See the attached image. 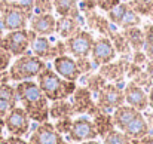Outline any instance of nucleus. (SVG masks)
<instances>
[{
  "mask_svg": "<svg viewBox=\"0 0 153 144\" xmlns=\"http://www.w3.org/2000/svg\"><path fill=\"white\" fill-rule=\"evenodd\" d=\"M16 98L21 107L27 111L30 120L43 123L49 120V99L42 92L40 86L34 80H22L15 85Z\"/></svg>",
  "mask_w": 153,
  "mask_h": 144,
  "instance_id": "nucleus-1",
  "label": "nucleus"
},
{
  "mask_svg": "<svg viewBox=\"0 0 153 144\" xmlns=\"http://www.w3.org/2000/svg\"><path fill=\"white\" fill-rule=\"evenodd\" d=\"M113 122L114 128L125 132L126 135L140 140L149 134V125L143 113L131 105H120L116 110H113Z\"/></svg>",
  "mask_w": 153,
  "mask_h": 144,
  "instance_id": "nucleus-2",
  "label": "nucleus"
},
{
  "mask_svg": "<svg viewBox=\"0 0 153 144\" xmlns=\"http://www.w3.org/2000/svg\"><path fill=\"white\" fill-rule=\"evenodd\" d=\"M37 85L40 86L42 92L46 95L49 101H56V99H67L71 94L76 91V82H70L62 79L53 68L48 67L40 71L37 76Z\"/></svg>",
  "mask_w": 153,
  "mask_h": 144,
  "instance_id": "nucleus-3",
  "label": "nucleus"
},
{
  "mask_svg": "<svg viewBox=\"0 0 153 144\" xmlns=\"http://www.w3.org/2000/svg\"><path fill=\"white\" fill-rule=\"evenodd\" d=\"M45 68H46V61L27 52L21 56H16V59L10 64L7 73L12 82H22V80H33Z\"/></svg>",
  "mask_w": 153,
  "mask_h": 144,
  "instance_id": "nucleus-4",
  "label": "nucleus"
},
{
  "mask_svg": "<svg viewBox=\"0 0 153 144\" xmlns=\"http://www.w3.org/2000/svg\"><path fill=\"white\" fill-rule=\"evenodd\" d=\"M30 15L19 9L13 0H0V24L6 31L27 28Z\"/></svg>",
  "mask_w": 153,
  "mask_h": 144,
  "instance_id": "nucleus-5",
  "label": "nucleus"
},
{
  "mask_svg": "<svg viewBox=\"0 0 153 144\" xmlns=\"http://www.w3.org/2000/svg\"><path fill=\"white\" fill-rule=\"evenodd\" d=\"M36 33L33 30H15V31H7L1 40H0V48L6 49L12 53V56H21L24 53H27V50L30 49L31 42L36 39Z\"/></svg>",
  "mask_w": 153,
  "mask_h": 144,
  "instance_id": "nucleus-6",
  "label": "nucleus"
},
{
  "mask_svg": "<svg viewBox=\"0 0 153 144\" xmlns=\"http://www.w3.org/2000/svg\"><path fill=\"white\" fill-rule=\"evenodd\" d=\"M31 53L39 56L43 61H49L56 56L65 55L67 53V46L62 39H55L51 40V36H36V39L30 45Z\"/></svg>",
  "mask_w": 153,
  "mask_h": 144,
  "instance_id": "nucleus-7",
  "label": "nucleus"
},
{
  "mask_svg": "<svg viewBox=\"0 0 153 144\" xmlns=\"http://www.w3.org/2000/svg\"><path fill=\"white\" fill-rule=\"evenodd\" d=\"M107 19L119 27V28H129V27H138L141 24V16L128 4L120 1L117 6H114L111 10L107 12Z\"/></svg>",
  "mask_w": 153,
  "mask_h": 144,
  "instance_id": "nucleus-8",
  "label": "nucleus"
},
{
  "mask_svg": "<svg viewBox=\"0 0 153 144\" xmlns=\"http://www.w3.org/2000/svg\"><path fill=\"white\" fill-rule=\"evenodd\" d=\"M95 104L101 111H111L125 104L123 89L114 83H105L95 96Z\"/></svg>",
  "mask_w": 153,
  "mask_h": 144,
  "instance_id": "nucleus-9",
  "label": "nucleus"
},
{
  "mask_svg": "<svg viewBox=\"0 0 153 144\" xmlns=\"http://www.w3.org/2000/svg\"><path fill=\"white\" fill-rule=\"evenodd\" d=\"M4 128L10 135L25 137L30 132V117L21 105H15L4 116Z\"/></svg>",
  "mask_w": 153,
  "mask_h": 144,
  "instance_id": "nucleus-10",
  "label": "nucleus"
},
{
  "mask_svg": "<svg viewBox=\"0 0 153 144\" xmlns=\"http://www.w3.org/2000/svg\"><path fill=\"white\" fill-rule=\"evenodd\" d=\"M97 137L98 134L92 123V119H89V116H85V114L73 119L71 128L67 134V140L70 143H82L88 140H95Z\"/></svg>",
  "mask_w": 153,
  "mask_h": 144,
  "instance_id": "nucleus-11",
  "label": "nucleus"
},
{
  "mask_svg": "<svg viewBox=\"0 0 153 144\" xmlns=\"http://www.w3.org/2000/svg\"><path fill=\"white\" fill-rule=\"evenodd\" d=\"M70 102L74 111V116H94L95 113L100 111V108L95 104V99L91 94V91L86 86H80L76 88V91L70 96Z\"/></svg>",
  "mask_w": 153,
  "mask_h": 144,
  "instance_id": "nucleus-12",
  "label": "nucleus"
},
{
  "mask_svg": "<svg viewBox=\"0 0 153 144\" xmlns=\"http://www.w3.org/2000/svg\"><path fill=\"white\" fill-rule=\"evenodd\" d=\"M67 52L74 58H88L91 55V49L94 43V37L86 30H79L73 36L67 37L65 40Z\"/></svg>",
  "mask_w": 153,
  "mask_h": 144,
  "instance_id": "nucleus-13",
  "label": "nucleus"
},
{
  "mask_svg": "<svg viewBox=\"0 0 153 144\" xmlns=\"http://www.w3.org/2000/svg\"><path fill=\"white\" fill-rule=\"evenodd\" d=\"M28 144H70L62 138V135L53 128V123L43 122L39 123L33 134L30 135Z\"/></svg>",
  "mask_w": 153,
  "mask_h": 144,
  "instance_id": "nucleus-14",
  "label": "nucleus"
},
{
  "mask_svg": "<svg viewBox=\"0 0 153 144\" xmlns=\"http://www.w3.org/2000/svg\"><path fill=\"white\" fill-rule=\"evenodd\" d=\"M91 61L94 62V65H102L107 62H111L116 58V49L113 46L111 40L105 36H100L97 39H94L92 49H91Z\"/></svg>",
  "mask_w": 153,
  "mask_h": 144,
  "instance_id": "nucleus-15",
  "label": "nucleus"
},
{
  "mask_svg": "<svg viewBox=\"0 0 153 144\" xmlns=\"http://www.w3.org/2000/svg\"><path fill=\"white\" fill-rule=\"evenodd\" d=\"M52 68L65 80H70V82H77L80 79V71H79V67L76 64V59L70 55H61V56H56L52 59Z\"/></svg>",
  "mask_w": 153,
  "mask_h": 144,
  "instance_id": "nucleus-16",
  "label": "nucleus"
},
{
  "mask_svg": "<svg viewBox=\"0 0 153 144\" xmlns=\"http://www.w3.org/2000/svg\"><path fill=\"white\" fill-rule=\"evenodd\" d=\"M123 96H125V102L140 111L147 110L149 107V95L147 91H144L141 86H138L134 82H128L123 88Z\"/></svg>",
  "mask_w": 153,
  "mask_h": 144,
  "instance_id": "nucleus-17",
  "label": "nucleus"
},
{
  "mask_svg": "<svg viewBox=\"0 0 153 144\" xmlns=\"http://www.w3.org/2000/svg\"><path fill=\"white\" fill-rule=\"evenodd\" d=\"M28 25L37 36H53L56 18L52 13H33L28 19Z\"/></svg>",
  "mask_w": 153,
  "mask_h": 144,
  "instance_id": "nucleus-18",
  "label": "nucleus"
},
{
  "mask_svg": "<svg viewBox=\"0 0 153 144\" xmlns=\"http://www.w3.org/2000/svg\"><path fill=\"white\" fill-rule=\"evenodd\" d=\"M126 65L128 62L125 59H120V61H111V62H107V64H102L100 65V74L107 80V82H111L117 86L122 88V82H123V77H125V70H126ZM123 89V88H122Z\"/></svg>",
  "mask_w": 153,
  "mask_h": 144,
  "instance_id": "nucleus-19",
  "label": "nucleus"
},
{
  "mask_svg": "<svg viewBox=\"0 0 153 144\" xmlns=\"http://www.w3.org/2000/svg\"><path fill=\"white\" fill-rule=\"evenodd\" d=\"M85 22V18H74V16H58L56 25H55V33L58 34L59 39L65 40L67 37L73 36L79 30H82V25Z\"/></svg>",
  "mask_w": 153,
  "mask_h": 144,
  "instance_id": "nucleus-20",
  "label": "nucleus"
},
{
  "mask_svg": "<svg viewBox=\"0 0 153 144\" xmlns=\"http://www.w3.org/2000/svg\"><path fill=\"white\" fill-rule=\"evenodd\" d=\"M18 98L15 92V86L7 83H0V117L4 119V116L16 105Z\"/></svg>",
  "mask_w": 153,
  "mask_h": 144,
  "instance_id": "nucleus-21",
  "label": "nucleus"
},
{
  "mask_svg": "<svg viewBox=\"0 0 153 144\" xmlns=\"http://www.w3.org/2000/svg\"><path fill=\"white\" fill-rule=\"evenodd\" d=\"M52 4L58 16H74V18L82 16L77 0H52Z\"/></svg>",
  "mask_w": 153,
  "mask_h": 144,
  "instance_id": "nucleus-22",
  "label": "nucleus"
},
{
  "mask_svg": "<svg viewBox=\"0 0 153 144\" xmlns=\"http://www.w3.org/2000/svg\"><path fill=\"white\" fill-rule=\"evenodd\" d=\"M92 123L97 129L98 137H104L105 134H108L110 131L114 129V122H113V116L108 111H98L92 116Z\"/></svg>",
  "mask_w": 153,
  "mask_h": 144,
  "instance_id": "nucleus-23",
  "label": "nucleus"
},
{
  "mask_svg": "<svg viewBox=\"0 0 153 144\" xmlns=\"http://www.w3.org/2000/svg\"><path fill=\"white\" fill-rule=\"evenodd\" d=\"M74 111L71 107L70 99H56L52 101V104L49 105V117L51 119H64V117H73Z\"/></svg>",
  "mask_w": 153,
  "mask_h": 144,
  "instance_id": "nucleus-24",
  "label": "nucleus"
},
{
  "mask_svg": "<svg viewBox=\"0 0 153 144\" xmlns=\"http://www.w3.org/2000/svg\"><path fill=\"white\" fill-rule=\"evenodd\" d=\"M123 36L129 45V48L134 50H143L144 46V31L140 27H129V28H123Z\"/></svg>",
  "mask_w": 153,
  "mask_h": 144,
  "instance_id": "nucleus-25",
  "label": "nucleus"
},
{
  "mask_svg": "<svg viewBox=\"0 0 153 144\" xmlns=\"http://www.w3.org/2000/svg\"><path fill=\"white\" fill-rule=\"evenodd\" d=\"M102 141L104 144H138V140L126 135L125 132H122L116 128L113 131H110L108 134H105L102 137Z\"/></svg>",
  "mask_w": 153,
  "mask_h": 144,
  "instance_id": "nucleus-26",
  "label": "nucleus"
},
{
  "mask_svg": "<svg viewBox=\"0 0 153 144\" xmlns=\"http://www.w3.org/2000/svg\"><path fill=\"white\" fill-rule=\"evenodd\" d=\"M107 83V80L102 77L100 73H88L86 76V82H85V86L91 91L92 96L95 98L97 94L102 89V86Z\"/></svg>",
  "mask_w": 153,
  "mask_h": 144,
  "instance_id": "nucleus-27",
  "label": "nucleus"
},
{
  "mask_svg": "<svg viewBox=\"0 0 153 144\" xmlns=\"http://www.w3.org/2000/svg\"><path fill=\"white\" fill-rule=\"evenodd\" d=\"M128 4L140 16H150L153 12V0H129Z\"/></svg>",
  "mask_w": 153,
  "mask_h": 144,
  "instance_id": "nucleus-28",
  "label": "nucleus"
},
{
  "mask_svg": "<svg viewBox=\"0 0 153 144\" xmlns=\"http://www.w3.org/2000/svg\"><path fill=\"white\" fill-rule=\"evenodd\" d=\"M143 31H144V46H143V50H144L146 56L149 58V61H153V24H146Z\"/></svg>",
  "mask_w": 153,
  "mask_h": 144,
  "instance_id": "nucleus-29",
  "label": "nucleus"
},
{
  "mask_svg": "<svg viewBox=\"0 0 153 144\" xmlns=\"http://www.w3.org/2000/svg\"><path fill=\"white\" fill-rule=\"evenodd\" d=\"M108 39L111 40L113 46L116 49V53H126V52H129V45H128V42H126L123 33H119V31L116 30Z\"/></svg>",
  "mask_w": 153,
  "mask_h": 144,
  "instance_id": "nucleus-30",
  "label": "nucleus"
},
{
  "mask_svg": "<svg viewBox=\"0 0 153 144\" xmlns=\"http://www.w3.org/2000/svg\"><path fill=\"white\" fill-rule=\"evenodd\" d=\"M131 82L137 83L138 86H141V88H143L144 91H147V92H149V89L153 86V85H152L153 82L150 80V77L147 76L146 70H144V71H143V70H140V71H138V73H137L132 79H131Z\"/></svg>",
  "mask_w": 153,
  "mask_h": 144,
  "instance_id": "nucleus-31",
  "label": "nucleus"
},
{
  "mask_svg": "<svg viewBox=\"0 0 153 144\" xmlns=\"http://www.w3.org/2000/svg\"><path fill=\"white\" fill-rule=\"evenodd\" d=\"M71 122L73 119L71 117H64V119H56L55 123H53V128L61 134V135H67L70 128H71Z\"/></svg>",
  "mask_w": 153,
  "mask_h": 144,
  "instance_id": "nucleus-32",
  "label": "nucleus"
},
{
  "mask_svg": "<svg viewBox=\"0 0 153 144\" xmlns=\"http://www.w3.org/2000/svg\"><path fill=\"white\" fill-rule=\"evenodd\" d=\"M52 0H34V13H52Z\"/></svg>",
  "mask_w": 153,
  "mask_h": 144,
  "instance_id": "nucleus-33",
  "label": "nucleus"
},
{
  "mask_svg": "<svg viewBox=\"0 0 153 144\" xmlns=\"http://www.w3.org/2000/svg\"><path fill=\"white\" fill-rule=\"evenodd\" d=\"M76 64H77L79 71H80V74H82V76H83V74L91 73V71H92V68L95 67V65H94V62H92L91 59H88V58H76Z\"/></svg>",
  "mask_w": 153,
  "mask_h": 144,
  "instance_id": "nucleus-34",
  "label": "nucleus"
},
{
  "mask_svg": "<svg viewBox=\"0 0 153 144\" xmlns=\"http://www.w3.org/2000/svg\"><path fill=\"white\" fill-rule=\"evenodd\" d=\"M12 53L6 49L0 48V71H6V68L10 65L12 62Z\"/></svg>",
  "mask_w": 153,
  "mask_h": 144,
  "instance_id": "nucleus-35",
  "label": "nucleus"
},
{
  "mask_svg": "<svg viewBox=\"0 0 153 144\" xmlns=\"http://www.w3.org/2000/svg\"><path fill=\"white\" fill-rule=\"evenodd\" d=\"M13 3L19 9H22L25 13H28L30 16L33 15V12H34V0H13Z\"/></svg>",
  "mask_w": 153,
  "mask_h": 144,
  "instance_id": "nucleus-36",
  "label": "nucleus"
},
{
  "mask_svg": "<svg viewBox=\"0 0 153 144\" xmlns=\"http://www.w3.org/2000/svg\"><path fill=\"white\" fill-rule=\"evenodd\" d=\"M147 61H149V58L146 56L144 50H134V55H132V61L131 62H134V64H137V65L141 67V65H146Z\"/></svg>",
  "mask_w": 153,
  "mask_h": 144,
  "instance_id": "nucleus-37",
  "label": "nucleus"
},
{
  "mask_svg": "<svg viewBox=\"0 0 153 144\" xmlns=\"http://www.w3.org/2000/svg\"><path fill=\"white\" fill-rule=\"evenodd\" d=\"M120 3V0H97V6L102 9V10H105V12H108V10H111L114 6H117Z\"/></svg>",
  "mask_w": 153,
  "mask_h": 144,
  "instance_id": "nucleus-38",
  "label": "nucleus"
},
{
  "mask_svg": "<svg viewBox=\"0 0 153 144\" xmlns=\"http://www.w3.org/2000/svg\"><path fill=\"white\" fill-rule=\"evenodd\" d=\"M7 143L9 144H28V141H25L22 137H15V135H10L7 138Z\"/></svg>",
  "mask_w": 153,
  "mask_h": 144,
  "instance_id": "nucleus-39",
  "label": "nucleus"
},
{
  "mask_svg": "<svg viewBox=\"0 0 153 144\" xmlns=\"http://www.w3.org/2000/svg\"><path fill=\"white\" fill-rule=\"evenodd\" d=\"M146 73H147V76L150 77V80L153 82V61H147V64H146Z\"/></svg>",
  "mask_w": 153,
  "mask_h": 144,
  "instance_id": "nucleus-40",
  "label": "nucleus"
},
{
  "mask_svg": "<svg viewBox=\"0 0 153 144\" xmlns=\"http://www.w3.org/2000/svg\"><path fill=\"white\" fill-rule=\"evenodd\" d=\"M138 144H153V135L152 134H147L146 137L138 140Z\"/></svg>",
  "mask_w": 153,
  "mask_h": 144,
  "instance_id": "nucleus-41",
  "label": "nucleus"
},
{
  "mask_svg": "<svg viewBox=\"0 0 153 144\" xmlns=\"http://www.w3.org/2000/svg\"><path fill=\"white\" fill-rule=\"evenodd\" d=\"M147 95H149V107L152 108V111H153V86L150 88V89H149Z\"/></svg>",
  "mask_w": 153,
  "mask_h": 144,
  "instance_id": "nucleus-42",
  "label": "nucleus"
},
{
  "mask_svg": "<svg viewBox=\"0 0 153 144\" xmlns=\"http://www.w3.org/2000/svg\"><path fill=\"white\" fill-rule=\"evenodd\" d=\"M3 128H4V119L0 117V135H1V132H3Z\"/></svg>",
  "mask_w": 153,
  "mask_h": 144,
  "instance_id": "nucleus-43",
  "label": "nucleus"
},
{
  "mask_svg": "<svg viewBox=\"0 0 153 144\" xmlns=\"http://www.w3.org/2000/svg\"><path fill=\"white\" fill-rule=\"evenodd\" d=\"M80 144H100L97 140H88V141H82Z\"/></svg>",
  "mask_w": 153,
  "mask_h": 144,
  "instance_id": "nucleus-44",
  "label": "nucleus"
},
{
  "mask_svg": "<svg viewBox=\"0 0 153 144\" xmlns=\"http://www.w3.org/2000/svg\"><path fill=\"white\" fill-rule=\"evenodd\" d=\"M0 144H9L7 143V138H4L3 135H0Z\"/></svg>",
  "mask_w": 153,
  "mask_h": 144,
  "instance_id": "nucleus-45",
  "label": "nucleus"
},
{
  "mask_svg": "<svg viewBox=\"0 0 153 144\" xmlns=\"http://www.w3.org/2000/svg\"><path fill=\"white\" fill-rule=\"evenodd\" d=\"M3 31H4V30H3V27H1V24H0V40H1V37L4 36V34H3Z\"/></svg>",
  "mask_w": 153,
  "mask_h": 144,
  "instance_id": "nucleus-46",
  "label": "nucleus"
},
{
  "mask_svg": "<svg viewBox=\"0 0 153 144\" xmlns=\"http://www.w3.org/2000/svg\"><path fill=\"white\" fill-rule=\"evenodd\" d=\"M150 16H152V19H153V12H152V13H150Z\"/></svg>",
  "mask_w": 153,
  "mask_h": 144,
  "instance_id": "nucleus-47",
  "label": "nucleus"
}]
</instances>
